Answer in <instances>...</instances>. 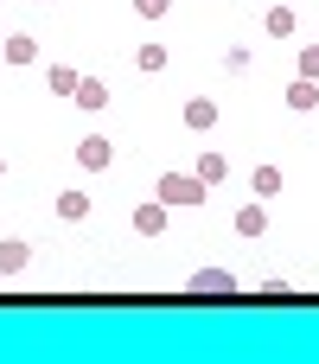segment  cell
<instances>
[{
  "mask_svg": "<svg viewBox=\"0 0 319 364\" xmlns=\"http://www.w3.org/2000/svg\"><path fill=\"white\" fill-rule=\"evenodd\" d=\"M205 192H211V186H205L198 173H166L153 198H160V205H205Z\"/></svg>",
  "mask_w": 319,
  "mask_h": 364,
  "instance_id": "cell-1",
  "label": "cell"
},
{
  "mask_svg": "<svg viewBox=\"0 0 319 364\" xmlns=\"http://www.w3.org/2000/svg\"><path fill=\"white\" fill-rule=\"evenodd\" d=\"M109 160H115V147H109L102 134H83V141H77V166H83V173H102Z\"/></svg>",
  "mask_w": 319,
  "mask_h": 364,
  "instance_id": "cell-2",
  "label": "cell"
},
{
  "mask_svg": "<svg viewBox=\"0 0 319 364\" xmlns=\"http://www.w3.org/2000/svg\"><path fill=\"white\" fill-rule=\"evenodd\" d=\"M230 288H237L230 269H198V275H192V294H230Z\"/></svg>",
  "mask_w": 319,
  "mask_h": 364,
  "instance_id": "cell-3",
  "label": "cell"
},
{
  "mask_svg": "<svg viewBox=\"0 0 319 364\" xmlns=\"http://www.w3.org/2000/svg\"><path fill=\"white\" fill-rule=\"evenodd\" d=\"M288 109H301V115L319 109V83H313V77H294V83H288Z\"/></svg>",
  "mask_w": 319,
  "mask_h": 364,
  "instance_id": "cell-4",
  "label": "cell"
},
{
  "mask_svg": "<svg viewBox=\"0 0 319 364\" xmlns=\"http://www.w3.org/2000/svg\"><path fill=\"white\" fill-rule=\"evenodd\" d=\"M134 230H141V237H160V230H166V205H141V211H134Z\"/></svg>",
  "mask_w": 319,
  "mask_h": 364,
  "instance_id": "cell-5",
  "label": "cell"
},
{
  "mask_svg": "<svg viewBox=\"0 0 319 364\" xmlns=\"http://www.w3.org/2000/svg\"><path fill=\"white\" fill-rule=\"evenodd\" d=\"M26 262H32V250H26V243H13V237H6V243H0V275H19V269H26Z\"/></svg>",
  "mask_w": 319,
  "mask_h": 364,
  "instance_id": "cell-6",
  "label": "cell"
},
{
  "mask_svg": "<svg viewBox=\"0 0 319 364\" xmlns=\"http://www.w3.org/2000/svg\"><path fill=\"white\" fill-rule=\"evenodd\" d=\"M0 51H6V64H32V58H38V45H32L26 32H13V38L0 45Z\"/></svg>",
  "mask_w": 319,
  "mask_h": 364,
  "instance_id": "cell-7",
  "label": "cell"
},
{
  "mask_svg": "<svg viewBox=\"0 0 319 364\" xmlns=\"http://www.w3.org/2000/svg\"><path fill=\"white\" fill-rule=\"evenodd\" d=\"M58 218H64V224H83V218H90V198H83V192H64V198H58Z\"/></svg>",
  "mask_w": 319,
  "mask_h": 364,
  "instance_id": "cell-8",
  "label": "cell"
},
{
  "mask_svg": "<svg viewBox=\"0 0 319 364\" xmlns=\"http://www.w3.org/2000/svg\"><path fill=\"white\" fill-rule=\"evenodd\" d=\"M237 230H243V237H262V230H269V211H262V205H243V211H237Z\"/></svg>",
  "mask_w": 319,
  "mask_h": 364,
  "instance_id": "cell-9",
  "label": "cell"
},
{
  "mask_svg": "<svg viewBox=\"0 0 319 364\" xmlns=\"http://www.w3.org/2000/svg\"><path fill=\"white\" fill-rule=\"evenodd\" d=\"M102 102H109V90H102L96 77H83V83H77V109H102Z\"/></svg>",
  "mask_w": 319,
  "mask_h": 364,
  "instance_id": "cell-10",
  "label": "cell"
},
{
  "mask_svg": "<svg viewBox=\"0 0 319 364\" xmlns=\"http://www.w3.org/2000/svg\"><path fill=\"white\" fill-rule=\"evenodd\" d=\"M185 122H192V128H211V122H217V102L192 96V102H185Z\"/></svg>",
  "mask_w": 319,
  "mask_h": 364,
  "instance_id": "cell-11",
  "label": "cell"
},
{
  "mask_svg": "<svg viewBox=\"0 0 319 364\" xmlns=\"http://www.w3.org/2000/svg\"><path fill=\"white\" fill-rule=\"evenodd\" d=\"M77 83H83V77H77L70 64H51V90H58V96H77Z\"/></svg>",
  "mask_w": 319,
  "mask_h": 364,
  "instance_id": "cell-12",
  "label": "cell"
},
{
  "mask_svg": "<svg viewBox=\"0 0 319 364\" xmlns=\"http://www.w3.org/2000/svg\"><path fill=\"white\" fill-rule=\"evenodd\" d=\"M224 173H230L224 154H205V160H198V179H205V186H224Z\"/></svg>",
  "mask_w": 319,
  "mask_h": 364,
  "instance_id": "cell-13",
  "label": "cell"
},
{
  "mask_svg": "<svg viewBox=\"0 0 319 364\" xmlns=\"http://www.w3.org/2000/svg\"><path fill=\"white\" fill-rule=\"evenodd\" d=\"M269 32L288 38V32H294V6H269Z\"/></svg>",
  "mask_w": 319,
  "mask_h": 364,
  "instance_id": "cell-14",
  "label": "cell"
},
{
  "mask_svg": "<svg viewBox=\"0 0 319 364\" xmlns=\"http://www.w3.org/2000/svg\"><path fill=\"white\" fill-rule=\"evenodd\" d=\"M134 64H141V70H166V51H160V45H141Z\"/></svg>",
  "mask_w": 319,
  "mask_h": 364,
  "instance_id": "cell-15",
  "label": "cell"
},
{
  "mask_svg": "<svg viewBox=\"0 0 319 364\" xmlns=\"http://www.w3.org/2000/svg\"><path fill=\"white\" fill-rule=\"evenodd\" d=\"M256 192H262V198L281 192V166H256Z\"/></svg>",
  "mask_w": 319,
  "mask_h": 364,
  "instance_id": "cell-16",
  "label": "cell"
},
{
  "mask_svg": "<svg viewBox=\"0 0 319 364\" xmlns=\"http://www.w3.org/2000/svg\"><path fill=\"white\" fill-rule=\"evenodd\" d=\"M166 6H173V0H134V13H147V19H160Z\"/></svg>",
  "mask_w": 319,
  "mask_h": 364,
  "instance_id": "cell-17",
  "label": "cell"
},
{
  "mask_svg": "<svg viewBox=\"0 0 319 364\" xmlns=\"http://www.w3.org/2000/svg\"><path fill=\"white\" fill-rule=\"evenodd\" d=\"M301 77H313V83H319V51H301Z\"/></svg>",
  "mask_w": 319,
  "mask_h": 364,
  "instance_id": "cell-18",
  "label": "cell"
},
{
  "mask_svg": "<svg viewBox=\"0 0 319 364\" xmlns=\"http://www.w3.org/2000/svg\"><path fill=\"white\" fill-rule=\"evenodd\" d=\"M0 173H6V166H0Z\"/></svg>",
  "mask_w": 319,
  "mask_h": 364,
  "instance_id": "cell-19",
  "label": "cell"
}]
</instances>
